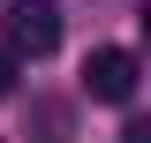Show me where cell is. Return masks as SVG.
<instances>
[{
	"mask_svg": "<svg viewBox=\"0 0 151 143\" xmlns=\"http://www.w3.org/2000/svg\"><path fill=\"white\" fill-rule=\"evenodd\" d=\"M8 90H15V60L0 53V98H8Z\"/></svg>",
	"mask_w": 151,
	"mask_h": 143,
	"instance_id": "3957f363",
	"label": "cell"
},
{
	"mask_svg": "<svg viewBox=\"0 0 151 143\" xmlns=\"http://www.w3.org/2000/svg\"><path fill=\"white\" fill-rule=\"evenodd\" d=\"M136 75L144 68H136V53H121V45H98V53L83 60V90H91L98 106H129L136 98Z\"/></svg>",
	"mask_w": 151,
	"mask_h": 143,
	"instance_id": "7a4b0ae2",
	"label": "cell"
},
{
	"mask_svg": "<svg viewBox=\"0 0 151 143\" xmlns=\"http://www.w3.org/2000/svg\"><path fill=\"white\" fill-rule=\"evenodd\" d=\"M0 30H8V60H45L60 45V8L53 0H15L0 15Z\"/></svg>",
	"mask_w": 151,
	"mask_h": 143,
	"instance_id": "6da1fadb",
	"label": "cell"
}]
</instances>
